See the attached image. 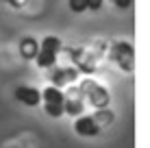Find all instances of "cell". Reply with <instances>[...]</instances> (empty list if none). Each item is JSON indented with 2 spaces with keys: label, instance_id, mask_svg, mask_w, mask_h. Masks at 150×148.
Segmentation results:
<instances>
[{
  "label": "cell",
  "instance_id": "8fae6325",
  "mask_svg": "<svg viewBox=\"0 0 150 148\" xmlns=\"http://www.w3.org/2000/svg\"><path fill=\"white\" fill-rule=\"evenodd\" d=\"M91 118H94V120H96V124L102 129V126H109L111 122L115 120V115H113V111L109 109V107H105V109H96V113L91 115Z\"/></svg>",
  "mask_w": 150,
  "mask_h": 148
},
{
  "label": "cell",
  "instance_id": "277c9868",
  "mask_svg": "<svg viewBox=\"0 0 150 148\" xmlns=\"http://www.w3.org/2000/svg\"><path fill=\"white\" fill-rule=\"evenodd\" d=\"M48 70H52L50 72V85H54V87H65V85H72V83H76L79 81V76L81 72L74 68V65H52V68H48Z\"/></svg>",
  "mask_w": 150,
  "mask_h": 148
},
{
  "label": "cell",
  "instance_id": "9a60e30c",
  "mask_svg": "<svg viewBox=\"0 0 150 148\" xmlns=\"http://www.w3.org/2000/svg\"><path fill=\"white\" fill-rule=\"evenodd\" d=\"M7 4H11L13 9H22L24 4H26V0H4Z\"/></svg>",
  "mask_w": 150,
  "mask_h": 148
},
{
  "label": "cell",
  "instance_id": "7c38bea8",
  "mask_svg": "<svg viewBox=\"0 0 150 148\" xmlns=\"http://www.w3.org/2000/svg\"><path fill=\"white\" fill-rule=\"evenodd\" d=\"M44 113L50 118H61L63 113V103H44Z\"/></svg>",
  "mask_w": 150,
  "mask_h": 148
},
{
  "label": "cell",
  "instance_id": "ba28073f",
  "mask_svg": "<svg viewBox=\"0 0 150 148\" xmlns=\"http://www.w3.org/2000/svg\"><path fill=\"white\" fill-rule=\"evenodd\" d=\"M13 98L18 100V103H22L24 107H37L41 103V91L30 87V85H20V87H15V91H13Z\"/></svg>",
  "mask_w": 150,
  "mask_h": 148
},
{
  "label": "cell",
  "instance_id": "30bf717a",
  "mask_svg": "<svg viewBox=\"0 0 150 148\" xmlns=\"http://www.w3.org/2000/svg\"><path fill=\"white\" fill-rule=\"evenodd\" d=\"M65 100V91L61 87L48 85L46 89H41V103H63Z\"/></svg>",
  "mask_w": 150,
  "mask_h": 148
},
{
  "label": "cell",
  "instance_id": "e0dca14e",
  "mask_svg": "<svg viewBox=\"0 0 150 148\" xmlns=\"http://www.w3.org/2000/svg\"><path fill=\"white\" fill-rule=\"evenodd\" d=\"M109 2H115V0H109Z\"/></svg>",
  "mask_w": 150,
  "mask_h": 148
},
{
  "label": "cell",
  "instance_id": "4fadbf2b",
  "mask_svg": "<svg viewBox=\"0 0 150 148\" xmlns=\"http://www.w3.org/2000/svg\"><path fill=\"white\" fill-rule=\"evenodd\" d=\"M68 7L72 13H85L87 11V2L85 0H68Z\"/></svg>",
  "mask_w": 150,
  "mask_h": 148
},
{
  "label": "cell",
  "instance_id": "5bb4252c",
  "mask_svg": "<svg viewBox=\"0 0 150 148\" xmlns=\"http://www.w3.org/2000/svg\"><path fill=\"white\" fill-rule=\"evenodd\" d=\"M85 2H87V11H100L105 0H85Z\"/></svg>",
  "mask_w": 150,
  "mask_h": 148
},
{
  "label": "cell",
  "instance_id": "9c48e42d",
  "mask_svg": "<svg viewBox=\"0 0 150 148\" xmlns=\"http://www.w3.org/2000/svg\"><path fill=\"white\" fill-rule=\"evenodd\" d=\"M37 50H39V42L35 37H22L20 39V55H22V59L33 61L37 57Z\"/></svg>",
  "mask_w": 150,
  "mask_h": 148
},
{
  "label": "cell",
  "instance_id": "6da1fadb",
  "mask_svg": "<svg viewBox=\"0 0 150 148\" xmlns=\"http://www.w3.org/2000/svg\"><path fill=\"white\" fill-rule=\"evenodd\" d=\"M76 87H79L83 100H85L87 105H91L94 109H105V107H109V103H111L109 89H105L100 83H96L94 79H83Z\"/></svg>",
  "mask_w": 150,
  "mask_h": 148
},
{
  "label": "cell",
  "instance_id": "3957f363",
  "mask_svg": "<svg viewBox=\"0 0 150 148\" xmlns=\"http://www.w3.org/2000/svg\"><path fill=\"white\" fill-rule=\"evenodd\" d=\"M109 59L122 72H133L135 70V48L128 42H111L109 44Z\"/></svg>",
  "mask_w": 150,
  "mask_h": 148
},
{
  "label": "cell",
  "instance_id": "5b68a950",
  "mask_svg": "<svg viewBox=\"0 0 150 148\" xmlns=\"http://www.w3.org/2000/svg\"><path fill=\"white\" fill-rule=\"evenodd\" d=\"M68 55L72 59V65H74L81 74H94L96 72V63H94V59L89 57V52H87L85 48H68Z\"/></svg>",
  "mask_w": 150,
  "mask_h": 148
},
{
  "label": "cell",
  "instance_id": "8992f818",
  "mask_svg": "<svg viewBox=\"0 0 150 148\" xmlns=\"http://www.w3.org/2000/svg\"><path fill=\"white\" fill-rule=\"evenodd\" d=\"M85 100H83L79 87H72L68 94H65V100H63V113L70 115V118H76V115H83L85 113Z\"/></svg>",
  "mask_w": 150,
  "mask_h": 148
},
{
  "label": "cell",
  "instance_id": "2e32d148",
  "mask_svg": "<svg viewBox=\"0 0 150 148\" xmlns=\"http://www.w3.org/2000/svg\"><path fill=\"white\" fill-rule=\"evenodd\" d=\"M113 4H115L117 9H128V7H131V4H133V0H115V2H113Z\"/></svg>",
  "mask_w": 150,
  "mask_h": 148
},
{
  "label": "cell",
  "instance_id": "7a4b0ae2",
  "mask_svg": "<svg viewBox=\"0 0 150 148\" xmlns=\"http://www.w3.org/2000/svg\"><path fill=\"white\" fill-rule=\"evenodd\" d=\"M61 48H63V42H61L57 35H46V37L39 42L37 57H35L33 61L39 65V68L48 70V68H52V65L57 63V55L61 52Z\"/></svg>",
  "mask_w": 150,
  "mask_h": 148
},
{
  "label": "cell",
  "instance_id": "52a82bcc",
  "mask_svg": "<svg viewBox=\"0 0 150 148\" xmlns=\"http://www.w3.org/2000/svg\"><path fill=\"white\" fill-rule=\"evenodd\" d=\"M100 126L96 124V120L91 115H76L74 118V133L81 135V137H98L100 135Z\"/></svg>",
  "mask_w": 150,
  "mask_h": 148
}]
</instances>
